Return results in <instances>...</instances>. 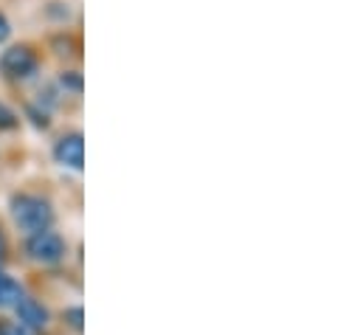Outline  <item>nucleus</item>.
<instances>
[{
    "label": "nucleus",
    "mask_w": 363,
    "mask_h": 335,
    "mask_svg": "<svg viewBox=\"0 0 363 335\" xmlns=\"http://www.w3.org/2000/svg\"><path fill=\"white\" fill-rule=\"evenodd\" d=\"M11 217L23 231L40 234V231H48L54 212H51V203L37 194H17L11 200Z\"/></svg>",
    "instance_id": "obj_1"
},
{
    "label": "nucleus",
    "mask_w": 363,
    "mask_h": 335,
    "mask_svg": "<svg viewBox=\"0 0 363 335\" xmlns=\"http://www.w3.org/2000/svg\"><path fill=\"white\" fill-rule=\"evenodd\" d=\"M28 113L34 116V124H37V127H48V116H45V113H40V110H34V107H31Z\"/></svg>",
    "instance_id": "obj_11"
},
{
    "label": "nucleus",
    "mask_w": 363,
    "mask_h": 335,
    "mask_svg": "<svg viewBox=\"0 0 363 335\" xmlns=\"http://www.w3.org/2000/svg\"><path fill=\"white\" fill-rule=\"evenodd\" d=\"M54 158L62 164V167H71V169H82L85 164V141L79 133H68L57 141L54 147Z\"/></svg>",
    "instance_id": "obj_4"
},
{
    "label": "nucleus",
    "mask_w": 363,
    "mask_h": 335,
    "mask_svg": "<svg viewBox=\"0 0 363 335\" xmlns=\"http://www.w3.org/2000/svg\"><path fill=\"white\" fill-rule=\"evenodd\" d=\"M9 34H11V26H9V20H6L3 14H0V43H3V40H6Z\"/></svg>",
    "instance_id": "obj_12"
},
{
    "label": "nucleus",
    "mask_w": 363,
    "mask_h": 335,
    "mask_svg": "<svg viewBox=\"0 0 363 335\" xmlns=\"http://www.w3.org/2000/svg\"><path fill=\"white\" fill-rule=\"evenodd\" d=\"M26 253L34 259V262H43V265H54L65 256V240L54 231H40V234H31L26 240Z\"/></svg>",
    "instance_id": "obj_3"
},
{
    "label": "nucleus",
    "mask_w": 363,
    "mask_h": 335,
    "mask_svg": "<svg viewBox=\"0 0 363 335\" xmlns=\"http://www.w3.org/2000/svg\"><path fill=\"white\" fill-rule=\"evenodd\" d=\"M23 296H26V293H23L20 282H14L11 276L0 273V307H17V302H20Z\"/></svg>",
    "instance_id": "obj_6"
},
{
    "label": "nucleus",
    "mask_w": 363,
    "mask_h": 335,
    "mask_svg": "<svg viewBox=\"0 0 363 335\" xmlns=\"http://www.w3.org/2000/svg\"><path fill=\"white\" fill-rule=\"evenodd\" d=\"M54 45H57V48H62L60 54H71L68 48H74V43H71V40H54Z\"/></svg>",
    "instance_id": "obj_13"
},
{
    "label": "nucleus",
    "mask_w": 363,
    "mask_h": 335,
    "mask_svg": "<svg viewBox=\"0 0 363 335\" xmlns=\"http://www.w3.org/2000/svg\"><path fill=\"white\" fill-rule=\"evenodd\" d=\"M37 54L28 48V45H11V48H6L3 51V57H0V74L6 77V79H28V77H34L37 74Z\"/></svg>",
    "instance_id": "obj_2"
},
{
    "label": "nucleus",
    "mask_w": 363,
    "mask_h": 335,
    "mask_svg": "<svg viewBox=\"0 0 363 335\" xmlns=\"http://www.w3.org/2000/svg\"><path fill=\"white\" fill-rule=\"evenodd\" d=\"M65 319L71 322L74 330H82V307H71V310L65 313Z\"/></svg>",
    "instance_id": "obj_10"
},
{
    "label": "nucleus",
    "mask_w": 363,
    "mask_h": 335,
    "mask_svg": "<svg viewBox=\"0 0 363 335\" xmlns=\"http://www.w3.org/2000/svg\"><path fill=\"white\" fill-rule=\"evenodd\" d=\"M17 127V113L0 101V130H14Z\"/></svg>",
    "instance_id": "obj_7"
},
{
    "label": "nucleus",
    "mask_w": 363,
    "mask_h": 335,
    "mask_svg": "<svg viewBox=\"0 0 363 335\" xmlns=\"http://www.w3.org/2000/svg\"><path fill=\"white\" fill-rule=\"evenodd\" d=\"M14 310H17V322H20L26 330H43V327L48 324V310H45L37 299L23 296Z\"/></svg>",
    "instance_id": "obj_5"
},
{
    "label": "nucleus",
    "mask_w": 363,
    "mask_h": 335,
    "mask_svg": "<svg viewBox=\"0 0 363 335\" xmlns=\"http://www.w3.org/2000/svg\"><path fill=\"white\" fill-rule=\"evenodd\" d=\"M3 253H6V240H3V234H0V262H3Z\"/></svg>",
    "instance_id": "obj_14"
},
{
    "label": "nucleus",
    "mask_w": 363,
    "mask_h": 335,
    "mask_svg": "<svg viewBox=\"0 0 363 335\" xmlns=\"http://www.w3.org/2000/svg\"><path fill=\"white\" fill-rule=\"evenodd\" d=\"M60 84H62L65 90L79 93V90H82V77H79L77 71H68V74H62V77H60Z\"/></svg>",
    "instance_id": "obj_8"
},
{
    "label": "nucleus",
    "mask_w": 363,
    "mask_h": 335,
    "mask_svg": "<svg viewBox=\"0 0 363 335\" xmlns=\"http://www.w3.org/2000/svg\"><path fill=\"white\" fill-rule=\"evenodd\" d=\"M0 335H28L20 322H0Z\"/></svg>",
    "instance_id": "obj_9"
}]
</instances>
